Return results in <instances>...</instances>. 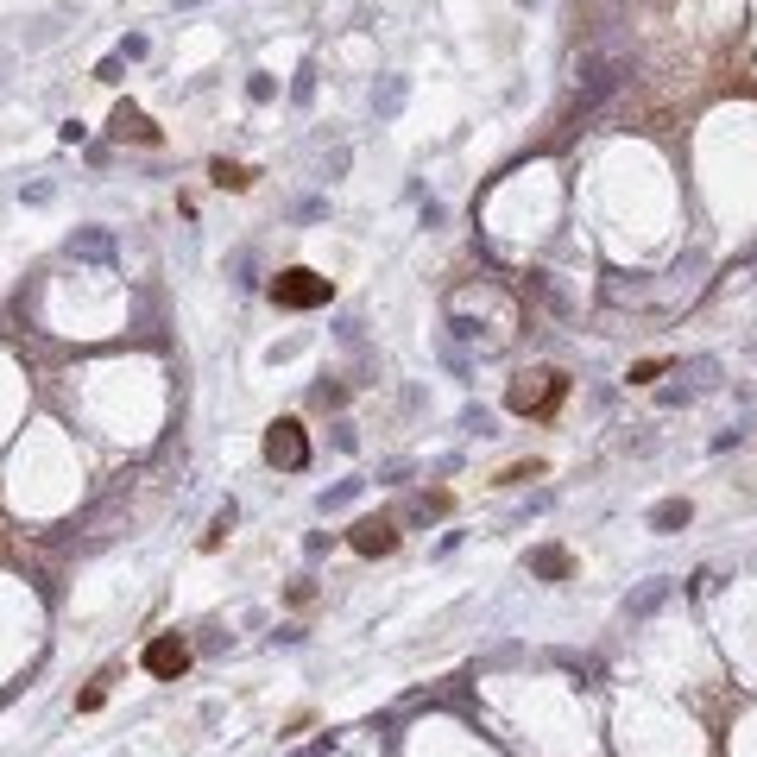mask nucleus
I'll list each match as a JSON object with an SVG mask.
<instances>
[{
	"mask_svg": "<svg viewBox=\"0 0 757 757\" xmlns=\"http://www.w3.org/2000/svg\"><path fill=\"white\" fill-rule=\"evenodd\" d=\"M271 297H278L285 310H316V303H328V278L291 265V271H278V278H271Z\"/></svg>",
	"mask_w": 757,
	"mask_h": 757,
	"instance_id": "f257e3e1",
	"label": "nucleus"
},
{
	"mask_svg": "<svg viewBox=\"0 0 757 757\" xmlns=\"http://www.w3.org/2000/svg\"><path fill=\"white\" fill-rule=\"evenodd\" d=\"M625 77H632L625 57H587V70H581V108H600Z\"/></svg>",
	"mask_w": 757,
	"mask_h": 757,
	"instance_id": "f03ea898",
	"label": "nucleus"
},
{
	"mask_svg": "<svg viewBox=\"0 0 757 757\" xmlns=\"http://www.w3.org/2000/svg\"><path fill=\"white\" fill-rule=\"evenodd\" d=\"M265 461H271V467H291V473L310 467V442H303V430H297L291 417L265 430Z\"/></svg>",
	"mask_w": 757,
	"mask_h": 757,
	"instance_id": "7ed1b4c3",
	"label": "nucleus"
},
{
	"mask_svg": "<svg viewBox=\"0 0 757 757\" xmlns=\"http://www.w3.org/2000/svg\"><path fill=\"white\" fill-rule=\"evenodd\" d=\"M391 543H398V530H391L385 518H366V524H354V549H360V556H385Z\"/></svg>",
	"mask_w": 757,
	"mask_h": 757,
	"instance_id": "20e7f679",
	"label": "nucleus"
},
{
	"mask_svg": "<svg viewBox=\"0 0 757 757\" xmlns=\"http://www.w3.org/2000/svg\"><path fill=\"white\" fill-rule=\"evenodd\" d=\"M114 133H120V140H146V146H158V126H152L140 108H126V101L114 108Z\"/></svg>",
	"mask_w": 757,
	"mask_h": 757,
	"instance_id": "39448f33",
	"label": "nucleus"
},
{
	"mask_svg": "<svg viewBox=\"0 0 757 757\" xmlns=\"http://www.w3.org/2000/svg\"><path fill=\"white\" fill-rule=\"evenodd\" d=\"M183 663H189V650H183L177 638H158V644L146 650V669H152V675H177Z\"/></svg>",
	"mask_w": 757,
	"mask_h": 757,
	"instance_id": "423d86ee",
	"label": "nucleus"
},
{
	"mask_svg": "<svg viewBox=\"0 0 757 757\" xmlns=\"http://www.w3.org/2000/svg\"><path fill=\"white\" fill-rule=\"evenodd\" d=\"M688 518H695V505H688V499H663V505H650V530H663V536H675Z\"/></svg>",
	"mask_w": 757,
	"mask_h": 757,
	"instance_id": "0eeeda50",
	"label": "nucleus"
},
{
	"mask_svg": "<svg viewBox=\"0 0 757 757\" xmlns=\"http://www.w3.org/2000/svg\"><path fill=\"white\" fill-rule=\"evenodd\" d=\"M530 568H536V575H549V581H562V575H568V556H562V549H536Z\"/></svg>",
	"mask_w": 757,
	"mask_h": 757,
	"instance_id": "6e6552de",
	"label": "nucleus"
},
{
	"mask_svg": "<svg viewBox=\"0 0 757 757\" xmlns=\"http://www.w3.org/2000/svg\"><path fill=\"white\" fill-rule=\"evenodd\" d=\"M373 108H379V114H398V108H404V77H391L385 89H373Z\"/></svg>",
	"mask_w": 757,
	"mask_h": 757,
	"instance_id": "1a4fd4ad",
	"label": "nucleus"
},
{
	"mask_svg": "<svg viewBox=\"0 0 757 757\" xmlns=\"http://www.w3.org/2000/svg\"><path fill=\"white\" fill-rule=\"evenodd\" d=\"M663 593H669V587H663V581H650V587H644V593H638L625 612H632V618H644V612H656V606H663Z\"/></svg>",
	"mask_w": 757,
	"mask_h": 757,
	"instance_id": "9d476101",
	"label": "nucleus"
},
{
	"mask_svg": "<svg viewBox=\"0 0 757 757\" xmlns=\"http://www.w3.org/2000/svg\"><path fill=\"white\" fill-rule=\"evenodd\" d=\"M354 493H360V479H341V487H328V493H322V511H334V505H348Z\"/></svg>",
	"mask_w": 757,
	"mask_h": 757,
	"instance_id": "9b49d317",
	"label": "nucleus"
},
{
	"mask_svg": "<svg viewBox=\"0 0 757 757\" xmlns=\"http://www.w3.org/2000/svg\"><path fill=\"white\" fill-rule=\"evenodd\" d=\"M209 177H215V183H221V189H240V183H246V171H240V165H228V158H221V165H215V171H209Z\"/></svg>",
	"mask_w": 757,
	"mask_h": 757,
	"instance_id": "f8f14e48",
	"label": "nucleus"
},
{
	"mask_svg": "<svg viewBox=\"0 0 757 757\" xmlns=\"http://www.w3.org/2000/svg\"><path fill=\"white\" fill-rule=\"evenodd\" d=\"M70 246H77V253H89V259H108V234H77Z\"/></svg>",
	"mask_w": 757,
	"mask_h": 757,
	"instance_id": "ddd939ff",
	"label": "nucleus"
},
{
	"mask_svg": "<svg viewBox=\"0 0 757 757\" xmlns=\"http://www.w3.org/2000/svg\"><path fill=\"white\" fill-rule=\"evenodd\" d=\"M271 95H278V83H271V77H265V70H259V77H253V83H246V101H271Z\"/></svg>",
	"mask_w": 757,
	"mask_h": 757,
	"instance_id": "4468645a",
	"label": "nucleus"
},
{
	"mask_svg": "<svg viewBox=\"0 0 757 757\" xmlns=\"http://www.w3.org/2000/svg\"><path fill=\"white\" fill-rule=\"evenodd\" d=\"M120 70H126V57L114 51V57H101V70H95V77H101V83H120Z\"/></svg>",
	"mask_w": 757,
	"mask_h": 757,
	"instance_id": "2eb2a0df",
	"label": "nucleus"
},
{
	"mask_svg": "<svg viewBox=\"0 0 757 757\" xmlns=\"http://www.w3.org/2000/svg\"><path fill=\"white\" fill-rule=\"evenodd\" d=\"M177 7H202V0H177Z\"/></svg>",
	"mask_w": 757,
	"mask_h": 757,
	"instance_id": "dca6fc26",
	"label": "nucleus"
},
{
	"mask_svg": "<svg viewBox=\"0 0 757 757\" xmlns=\"http://www.w3.org/2000/svg\"><path fill=\"white\" fill-rule=\"evenodd\" d=\"M518 7H536V0H518Z\"/></svg>",
	"mask_w": 757,
	"mask_h": 757,
	"instance_id": "f3484780",
	"label": "nucleus"
}]
</instances>
